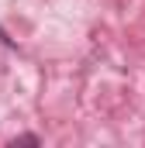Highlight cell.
<instances>
[{
    "mask_svg": "<svg viewBox=\"0 0 145 148\" xmlns=\"http://www.w3.org/2000/svg\"><path fill=\"white\" fill-rule=\"evenodd\" d=\"M14 141H21V145H38L41 138H38V134H21V138H14Z\"/></svg>",
    "mask_w": 145,
    "mask_h": 148,
    "instance_id": "cell-1",
    "label": "cell"
},
{
    "mask_svg": "<svg viewBox=\"0 0 145 148\" xmlns=\"http://www.w3.org/2000/svg\"><path fill=\"white\" fill-rule=\"evenodd\" d=\"M0 41H3V45H14V41L7 38V31H3V28H0Z\"/></svg>",
    "mask_w": 145,
    "mask_h": 148,
    "instance_id": "cell-2",
    "label": "cell"
}]
</instances>
